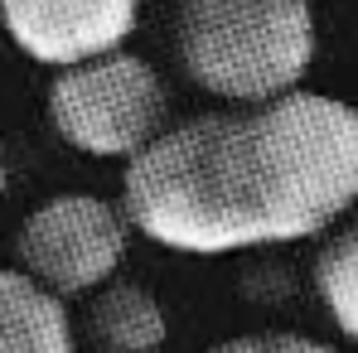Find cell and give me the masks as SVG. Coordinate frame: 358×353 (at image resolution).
I'll use <instances>...</instances> for the list:
<instances>
[{"label":"cell","instance_id":"2","mask_svg":"<svg viewBox=\"0 0 358 353\" xmlns=\"http://www.w3.org/2000/svg\"><path fill=\"white\" fill-rule=\"evenodd\" d=\"M320 54L310 0H179L175 59L184 78L228 102L262 107L300 92Z\"/></svg>","mask_w":358,"mask_h":353},{"label":"cell","instance_id":"7","mask_svg":"<svg viewBox=\"0 0 358 353\" xmlns=\"http://www.w3.org/2000/svg\"><path fill=\"white\" fill-rule=\"evenodd\" d=\"M87 339L97 353H160L170 339V315L155 291L136 281H107L87 305Z\"/></svg>","mask_w":358,"mask_h":353},{"label":"cell","instance_id":"8","mask_svg":"<svg viewBox=\"0 0 358 353\" xmlns=\"http://www.w3.org/2000/svg\"><path fill=\"white\" fill-rule=\"evenodd\" d=\"M315 291L334 329L358 344V218L334 223L315 257Z\"/></svg>","mask_w":358,"mask_h":353},{"label":"cell","instance_id":"3","mask_svg":"<svg viewBox=\"0 0 358 353\" xmlns=\"http://www.w3.org/2000/svg\"><path fill=\"white\" fill-rule=\"evenodd\" d=\"M49 121L78 155L126 165L170 126V87L150 59L112 49L54 73Z\"/></svg>","mask_w":358,"mask_h":353},{"label":"cell","instance_id":"6","mask_svg":"<svg viewBox=\"0 0 358 353\" xmlns=\"http://www.w3.org/2000/svg\"><path fill=\"white\" fill-rule=\"evenodd\" d=\"M0 353H78L68 305L15 266H0Z\"/></svg>","mask_w":358,"mask_h":353},{"label":"cell","instance_id":"9","mask_svg":"<svg viewBox=\"0 0 358 353\" xmlns=\"http://www.w3.org/2000/svg\"><path fill=\"white\" fill-rule=\"evenodd\" d=\"M208 353H339V349L315 339V334H296V329H247L233 339H218Z\"/></svg>","mask_w":358,"mask_h":353},{"label":"cell","instance_id":"10","mask_svg":"<svg viewBox=\"0 0 358 353\" xmlns=\"http://www.w3.org/2000/svg\"><path fill=\"white\" fill-rule=\"evenodd\" d=\"M0 189H5V150H0Z\"/></svg>","mask_w":358,"mask_h":353},{"label":"cell","instance_id":"5","mask_svg":"<svg viewBox=\"0 0 358 353\" xmlns=\"http://www.w3.org/2000/svg\"><path fill=\"white\" fill-rule=\"evenodd\" d=\"M141 24V0H0V29L39 68H73L126 49Z\"/></svg>","mask_w":358,"mask_h":353},{"label":"cell","instance_id":"4","mask_svg":"<svg viewBox=\"0 0 358 353\" xmlns=\"http://www.w3.org/2000/svg\"><path fill=\"white\" fill-rule=\"evenodd\" d=\"M131 223L117 199L102 194H54L24 213L15 233V271L34 286L59 295L63 305L97 286L117 281L121 261L131 252Z\"/></svg>","mask_w":358,"mask_h":353},{"label":"cell","instance_id":"1","mask_svg":"<svg viewBox=\"0 0 358 353\" xmlns=\"http://www.w3.org/2000/svg\"><path fill=\"white\" fill-rule=\"evenodd\" d=\"M117 203L136 237L184 257L310 242L358 203V107L300 87L170 121L126 160Z\"/></svg>","mask_w":358,"mask_h":353}]
</instances>
